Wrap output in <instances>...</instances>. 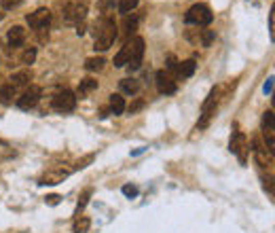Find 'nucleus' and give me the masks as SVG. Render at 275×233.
<instances>
[{
  "mask_svg": "<svg viewBox=\"0 0 275 233\" xmlns=\"http://www.w3.org/2000/svg\"><path fill=\"white\" fill-rule=\"evenodd\" d=\"M114 38H117V24H114V19H104L102 26H99V30L95 34V45L93 49L95 51H106L110 49V45L114 42Z\"/></svg>",
  "mask_w": 275,
  "mask_h": 233,
  "instance_id": "obj_1",
  "label": "nucleus"
},
{
  "mask_svg": "<svg viewBox=\"0 0 275 233\" xmlns=\"http://www.w3.org/2000/svg\"><path fill=\"white\" fill-rule=\"evenodd\" d=\"M186 24H193V26H208V24H212V19H214V15H212V11L206 7V5H195V7H191L189 11H186Z\"/></svg>",
  "mask_w": 275,
  "mask_h": 233,
  "instance_id": "obj_2",
  "label": "nucleus"
},
{
  "mask_svg": "<svg viewBox=\"0 0 275 233\" xmlns=\"http://www.w3.org/2000/svg\"><path fill=\"white\" fill-rule=\"evenodd\" d=\"M127 45H129V62H127V66H129V70H138L140 64H142V57H144V38L136 36V38L129 40Z\"/></svg>",
  "mask_w": 275,
  "mask_h": 233,
  "instance_id": "obj_3",
  "label": "nucleus"
},
{
  "mask_svg": "<svg viewBox=\"0 0 275 233\" xmlns=\"http://www.w3.org/2000/svg\"><path fill=\"white\" fill-rule=\"evenodd\" d=\"M51 104H53V108L57 112H72L77 108V96L72 91H68V89H64V91H60L53 98Z\"/></svg>",
  "mask_w": 275,
  "mask_h": 233,
  "instance_id": "obj_4",
  "label": "nucleus"
},
{
  "mask_svg": "<svg viewBox=\"0 0 275 233\" xmlns=\"http://www.w3.org/2000/svg\"><path fill=\"white\" fill-rule=\"evenodd\" d=\"M28 26L32 28V30H38V28H49L51 24V11L49 9H36L34 13L26 17Z\"/></svg>",
  "mask_w": 275,
  "mask_h": 233,
  "instance_id": "obj_5",
  "label": "nucleus"
},
{
  "mask_svg": "<svg viewBox=\"0 0 275 233\" xmlns=\"http://www.w3.org/2000/svg\"><path fill=\"white\" fill-rule=\"evenodd\" d=\"M40 96H42V89H40V87H36V85H32L30 89H26L23 96L17 100V106H19L21 110H30V108H34V106L38 104Z\"/></svg>",
  "mask_w": 275,
  "mask_h": 233,
  "instance_id": "obj_6",
  "label": "nucleus"
},
{
  "mask_svg": "<svg viewBox=\"0 0 275 233\" xmlns=\"http://www.w3.org/2000/svg\"><path fill=\"white\" fill-rule=\"evenodd\" d=\"M87 15V5L85 3H70L66 9H64V19L68 24H74V21H81L85 19Z\"/></svg>",
  "mask_w": 275,
  "mask_h": 233,
  "instance_id": "obj_7",
  "label": "nucleus"
},
{
  "mask_svg": "<svg viewBox=\"0 0 275 233\" xmlns=\"http://www.w3.org/2000/svg\"><path fill=\"white\" fill-rule=\"evenodd\" d=\"M157 89L161 94H173L176 91V81H173V77L169 75L167 70H159L157 72Z\"/></svg>",
  "mask_w": 275,
  "mask_h": 233,
  "instance_id": "obj_8",
  "label": "nucleus"
},
{
  "mask_svg": "<svg viewBox=\"0 0 275 233\" xmlns=\"http://www.w3.org/2000/svg\"><path fill=\"white\" fill-rule=\"evenodd\" d=\"M68 176H70V170H66V168H53V170H49L45 176L40 178L38 184H60Z\"/></svg>",
  "mask_w": 275,
  "mask_h": 233,
  "instance_id": "obj_9",
  "label": "nucleus"
},
{
  "mask_svg": "<svg viewBox=\"0 0 275 233\" xmlns=\"http://www.w3.org/2000/svg\"><path fill=\"white\" fill-rule=\"evenodd\" d=\"M273 132H275V121H273V112L267 110L265 116H263V134L267 138V144H269V151L273 153Z\"/></svg>",
  "mask_w": 275,
  "mask_h": 233,
  "instance_id": "obj_10",
  "label": "nucleus"
},
{
  "mask_svg": "<svg viewBox=\"0 0 275 233\" xmlns=\"http://www.w3.org/2000/svg\"><path fill=\"white\" fill-rule=\"evenodd\" d=\"M231 151L237 153L241 161H245V151H248V142H245V136L241 132H235L233 138H231Z\"/></svg>",
  "mask_w": 275,
  "mask_h": 233,
  "instance_id": "obj_11",
  "label": "nucleus"
},
{
  "mask_svg": "<svg viewBox=\"0 0 275 233\" xmlns=\"http://www.w3.org/2000/svg\"><path fill=\"white\" fill-rule=\"evenodd\" d=\"M214 110H216V89H212V91H210V96H208V100L204 102V119L199 121V125H197V127H206Z\"/></svg>",
  "mask_w": 275,
  "mask_h": 233,
  "instance_id": "obj_12",
  "label": "nucleus"
},
{
  "mask_svg": "<svg viewBox=\"0 0 275 233\" xmlns=\"http://www.w3.org/2000/svg\"><path fill=\"white\" fill-rule=\"evenodd\" d=\"M30 81H32V70H21V72H15V75L11 77V87L13 89H19V87H28L30 85Z\"/></svg>",
  "mask_w": 275,
  "mask_h": 233,
  "instance_id": "obj_13",
  "label": "nucleus"
},
{
  "mask_svg": "<svg viewBox=\"0 0 275 233\" xmlns=\"http://www.w3.org/2000/svg\"><path fill=\"white\" fill-rule=\"evenodd\" d=\"M7 40H9V45L11 47H19V45H23V40H26V30L21 26H13L11 30H9V34H7Z\"/></svg>",
  "mask_w": 275,
  "mask_h": 233,
  "instance_id": "obj_14",
  "label": "nucleus"
},
{
  "mask_svg": "<svg viewBox=\"0 0 275 233\" xmlns=\"http://www.w3.org/2000/svg\"><path fill=\"white\" fill-rule=\"evenodd\" d=\"M110 110H112V114H123V110H125V100H123L121 94H112V96H110Z\"/></svg>",
  "mask_w": 275,
  "mask_h": 233,
  "instance_id": "obj_15",
  "label": "nucleus"
},
{
  "mask_svg": "<svg viewBox=\"0 0 275 233\" xmlns=\"http://www.w3.org/2000/svg\"><path fill=\"white\" fill-rule=\"evenodd\" d=\"M121 91L127 94V96H134L140 91V83L136 79H123L121 81Z\"/></svg>",
  "mask_w": 275,
  "mask_h": 233,
  "instance_id": "obj_16",
  "label": "nucleus"
},
{
  "mask_svg": "<svg viewBox=\"0 0 275 233\" xmlns=\"http://www.w3.org/2000/svg\"><path fill=\"white\" fill-rule=\"evenodd\" d=\"M195 68H197L195 60H186V62H182V64L178 66V77H182V79H189V77H193Z\"/></svg>",
  "mask_w": 275,
  "mask_h": 233,
  "instance_id": "obj_17",
  "label": "nucleus"
},
{
  "mask_svg": "<svg viewBox=\"0 0 275 233\" xmlns=\"http://www.w3.org/2000/svg\"><path fill=\"white\" fill-rule=\"evenodd\" d=\"M89 227H91V221L87 216H79L77 221H74V225H72V231L74 233H87L89 231Z\"/></svg>",
  "mask_w": 275,
  "mask_h": 233,
  "instance_id": "obj_18",
  "label": "nucleus"
},
{
  "mask_svg": "<svg viewBox=\"0 0 275 233\" xmlns=\"http://www.w3.org/2000/svg\"><path fill=\"white\" fill-rule=\"evenodd\" d=\"M127 62H129V45L125 42V47L114 55V66L117 68H123V66H127Z\"/></svg>",
  "mask_w": 275,
  "mask_h": 233,
  "instance_id": "obj_19",
  "label": "nucleus"
},
{
  "mask_svg": "<svg viewBox=\"0 0 275 233\" xmlns=\"http://www.w3.org/2000/svg\"><path fill=\"white\" fill-rule=\"evenodd\" d=\"M104 64H106L104 57H89V60L85 62V68L89 70V72H99V70L104 68Z\"/></svg>",
  "mask_w": 275,
  "mask_h": 233,
  "instance_id": "obj_20",
  "label": "nucleus"
},
{
  "mask_svg": "<svg viewBox=\"0 0 275 233\" xmlns=\"http://www.w3.org/2000/svg\"><path fill=\"white\" fill-rule=\"evenodd\" d=\"M13 98H15V89H13L11 85H5L3 89H0V102H3L5 106H9L13 102Z\"/></svg>",
  "mask_w": 275,
  "mask_h": 233,
  "instance_id": "obj_21",
  "label": "nucleus"
},
{
  "mask_svg": "<svg viewBox=\"0 0 275 233\" xmlns=\"http://www.w3.org/2000/svg\"><path fill=\"white\" fill-rule=\"evenodd\" d=\"M93 89H97V81H93V79H83L81 85H79V94H81V96H83V94H89V91H93Z\"/></svg>",
  "mask_w": 275,
  "mask_h": 233,
  "instance_id": "obj_22",
  "label": "nucleus"
},
{
  "mask_svg": "<svg viewBox=\"0 0 275 233\" xmlns=\"http://www.w3.org/2000/svg\"><path fill=\"white\" fill-rule=\"evenodd\" d=\"M212 40H214V32L212 30H199V40L197 42H201V47H210Z\"/></svg>",
  "mask_w": 275,
  "mask_h": 233,
  "instance_id": "obj_23",
  "label": "nucleus"
},
{
  "mask_svg": "<svg viewBox=\"0 0 275 233\" xmlns=\"http://www.w3.org/2000/svg\"><path fill=\"white\" fill-rule=\"evenodd\" d=\"M138 3L140 0H119V11L127 15V13H132L138 7Z\"/></svg>",
  "mask_w": 275,
  "mask_h": 233,
  "instance_id": "obj_24",
  "label": "nucleus"
},
{
  "mask_svg": "<svg viewBox=\"0 0 275 233\" xmlns=\"http://www.w3.org/2000/svg\"><path fill=\"white\" fill-rule=\"evenodd\" d=\"M34 60H36V49H34V47H30V49H26V51L21 53V64H26V66H30V64H34Z\"/></svg>",
  "mask_w": 275,
  "mask_h": 233,
  "instance_id": "obj_25",
  "label": "nucleus"
},
{
  "mask_svg": "<svg viewBox=\"0 0 275 233\" xmlns=\"http://www.w3.org/2000/svg\"><path fill=\"white\" fill-rule=\"evenodd\" d=\"M123 195L125 197H136L138 195V187L136 184H125L123 187Z\"/></svg>",
  "mask_w": 275,
  "mask_h": 233,
  "instance_id": "obj_26",
  "label": "nucleus"
},
{
  "mask_svg": "<svg viewBox=\"0 0 275 233\" xmlns=\"http://www.w3.org/2000/svg\"><path fill=\"white\" fill-rule=\"evenodd\" d=\"M167 72H178V60L173 55L167 57Z\"/></svg>",
  "mask_w": 275,
  "mask_h": 233,
  "instance_id": "obj_27",
  "label": "nucleus"
},
{
  "mask_svg": "<svg viewBox=\"0 0 275 233\" xmlns=\"http://www.w3.org/2000/svg\"><path fill=\"white\" fill-rule=\"evenodd\" d=\"M89 195H91V191H85V193L81 195V199H79V206H77V212H81V210L87 206V199H89Z\"/></svg>",
  "mask_w": 275,
  "mask_h": 233,
  "instance_id": "obj_28",
  "label": "nucleus"
},
{
  "mask_svg": "<svg viewBox=\"0 0 275 233\" xmlns=\"http://www.w3.org/2000/svg\"><path fill=\"white\" fill-rule=\"evenodd\" d=\"M36 36H38L40 42H45V40L49 38V28H38V30H36Z\"/></svg>",
  "mask_w": 275,
  "mask_h": 233,
  "instance_id": "obj_29",
  "label": "nucleus"
},
{
  "mask_svg": "<svg viewBox=\"0 0 275 233\" xmlns=\"http://www.w3.org/2000/svg\"><path fill=\"white\" fill-rule=\"evenodd\" d=\"M23 3V0H3V9H15Z\"/></svg>",
  "mask_w": 275,
  "mask_h": 233,
  "instance_id": "obj_30",
  "label": "nucleus"
},
{
  "mask_svg": "<svg viewBox=\"0 0 275 233\" xmlns=\"http://www.w3.org/2000/svg\"><path fill=\"white\" fill-rule=\"evenodd\" d=\"M136 26H138V19H127L125 21V28H127V34L136 32Z\"/></svg>",
  "mask_w": 275,
  "mask_h": 233,
  "instance_id": "obj_31",
  "label": "nucleus"
},
{
  "mask_svg": "<svg viewBox=\"0 0 275 233\" xmlns=\"http://www.w3.org/2000/svg\"><path fill=\"white\" fill-rule=\"evenodd\" d=\"M140 108H142V100H138V102H134V104H129V106H127V110L132 112V114H134L136 110H140Z\"/></svg>",
  "mask_w": 275,
  "mask_h": 233,
  "instance_id": "obj_32",
  "label": "nucleus"
},
{
  "mask_svg": "<svg viewBox=\"0 0 275 233\" xmlns=\"http://www.w3.org/2000/svg\"><path fill=\"white\" fill-rule=\"evenodd\" d=\"M45 201L49 206H57V203H60V195H49V197H45Z\"/></svg>",
  "mask_w": 275,
  "mask_h": 233,
  "instance_id": "obj_33",
  "label": "nucleus"
},
{
  "mask_svg": "<svg viewBox=\"0 0 275 233\" xmlns=\"http://www.w3.org/2000/svg\"><path fill=\"white\" fill-rule=\"evenodd\" d=\"M269 30H271V38H273V30H275V15H273V11L269 15Z\"/></svg>",
  "mask_w": 275,
  "mask_h": 233,
  "instance_id": "obj_34",
  "label": "nucleus"
},
{
  "mask_svg": "<svg viewBox=\"0 0 275 233\" xmlns=\"http://www.w3.org/2000/svg\"><path fill=\"white\" fill-rule=\"evenodd\" d=\"M89 161H93V155H87V157L83 159V161H79V164H77V168H85V164H89Z\"/></svg>",
  "mask_w": 275,
  "mask_h": 233,
  "instance_id": "obj_35",
  "label": "nucleus"
},
{
  "mask_svg": "<svg viewBox=\"0 0 275 233\" xmlns=\"http://www.w3.org/2000/svg\"><path fill=\"white\" fill-rule=\"evenodd\" d=\"M263 89H265V94H271V91H273V79H269V81L265 83Z\"/></svg>",
  "mask_w": 275,
  "mask_h": 233,
  "instance_id": "obj_36",
  "label": "nucleus"
}]
</instances>
